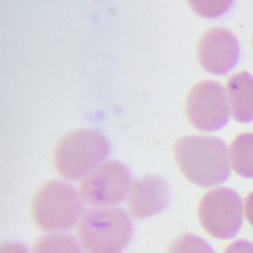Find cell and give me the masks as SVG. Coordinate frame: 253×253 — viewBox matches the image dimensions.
Instances as JSON below:
<instances>
[{"instance_id":"6da1fadb","label":"cell","mask_w":253,"mask_h":253,"mask_svg":"<svg viewBox=\"0 0 253 253\" xmlns=\"http://www.w3.org/2000/svg\"><path fill=\"white\" fill-rule=\"evenodd\" d=\"M174 155L185 177L200 187L219 186L230 176L229 149L219 137L185 136L174 143Z\"/></svg>"},{"instance_id":"7a4b0ae2","label":"cell","mask_w":253,"mask_h":253,"mask_svg":"<svg viewBox=\"0 0 253 253\" xmlns=\"http://www.w3.org/2000/svg\"><path fill=\"white\" fill-rule=\"evenodd\" d=\"M76 233L86 253H120L131 238V223L121 209L94 207L83 213Z\"/></svg>"},{"instance_id":"3957f363","label":"cell","mask_w":253,"mask_h":253,"mask_svg":"<svg viewBox=\"0 0 253 253\" xmlns=\"http://www.w3.org/2000/svg\"><path fill=\"white\" fill-rule=\"evenodd\" d=\"M109 152V143L103 134L81 128L59 140L54 149L53 163L61 177L79 180L100 165Z\"/></svg>"},{"instance_id":"277c9868","label":"cell","mask_w":253,"mask_h":253,"mask_svg":"<svg viewBox=\"0 0 253 253\" xmlns=\"http://www.w3.org/2000/svg\"><path fill=\"white\" fill-rule=\"evenodd\" d=\"M35 225L47 232H60L73 227L83 214L80 194L66 182H47L37 191L31 203Z\"/></svg>"},{"instance_id":"5b68a950","label":"cell","mask_w":253,"mask_h":253,"mask_svg":"<svg viewBox=\"0 0 253 253\" xmlns=\"http://www.w3.org/2000/svg\"><path fill=\"white\" fill-rule=\"evenodd\" d=\"M244 205L232 189L215 188L204 195L198 206V218L204 230L217 239L235 238L244 222Z\"/></svg>"},{"instance_id":"8992f818","label":"cell","mask_w":253,"mask_h":253,"mask_svg":"<svg viewBox=\"0 0 253 253\" xmlns=\"http://www.w3.org/2000/svg\"><path fill=\"white\" fill-rule=\"evenodd\" d=\"M186 111L195 128L205 132L220 130L226 125L230 115L224 87L210 80L195 84L186 98Z\"/></svg>"},{"instance_id":"52a82bcc","label":"cell","mask_w":253,"mask_h":253,"mask_svg":"<svg viewBox=\"0 0 253 253\" xmlns=\"http://www.w3.org/2000/svg\"><path fill=\"white\" fill-rule=\"evenodd\" d=\"M130 187L127 167L117 161L97 166L79 183V194L84 202L93 207H112L124 201Z\"/></svg>"},{"instance_id":"ba28073f","label":"cell","mask_w":253,"mask_h":253,"mask_svg":"<svg viewBox=\"0 0 253 253\" xmlns=\"http://www.w3.org/2000/svg\"><path fill=\"white\" fill-rule=\"evenodd\" d=\"M239 53L236 37L223 27H214L206 31L197 47L200 64L213 75H225L232 70L239 58Z\"/></svg>"},{"instance_id":"9c48e42d","label":"cell","mask_w":253,"mask_h":253,"mask_svg":"<svg viewBox=\"0 0 253 253\" xmlns=\"http://www.w3.org/2000/svg\"><path fill=\"white\" fill-rule=\"evenodd\" d=\"M168 184L158 175H148L134 182L128 198L130 212L146 218L164 211L169 202Z\"/></svg>"},{"instance_id":"30bf717a","label":"cell","mask_w":253,"mask_h":253,"mask_svg":"<svg viewBox=\"0 0 253 253\" xmlns=\"http://www.w3.org/2000/svg\"><path fill=\"white\" fill-rule=\"evenodd\" d=\"M230 113L241 124L253 121V76L247 72L232 75L226 85Z\"/></svg>"},{"instance_id":"8fae6325","label":"cell","mask_w":253,"mask_h":253,"mask_svg":"<svg viewBox=\"0 0 253 253\" xmlns=\"http://www.w3.org/2000/svg\"><path fill=\"white\" fill-rule=\"evenodd\" d=\"M232 169L241 177L253 179V133L237 136L229 149Z\"/></svg>"},{"instance_id":"7c38bea8","label":"cell","mask_w":253,"mask_h":253,"mask_svg":"<svg viewBox=\"0 0 253 253\" xmlns=\"http://www.w3.org/2000/svg\"><path fill=\"white\" fill-rule=\"evenodd\" d=\"M32 253H82L78 241L68 234H51L38 238Z\"/></svg>"},{"instance_id":"4fadbf2b","label":"cell","mask_w":253,"mask_h":253,"mask_svg":"<svg viewBox=\"0 0 253 253\" xmlns=\"http://www.w3.org/2000/svg\"><path fill=\"white\" fill-rule=\"evenodd\" d=\"M167 253H215L205 240L198 235L187 233L174 239Z\"/></svg>"},{"instance_id":"5bb4252c","label":"cell","mask_w":253,"mask_h":253,"mask_svg":"<svg viewBox=\"0 0 253 253\" xmlns=\"http://www.w3.org/2000/svg\"><path fill=\"white\" fill-rule=\"evenodd\" d=\"M189 3L195 12L209 18L222 15L232 5L231 1H190Z\"/></svg>"},{"instance_id":"9a60e30c","label":"cell","mask_w":253,"mask_h":253,"mask_svg":"<svg viewBox=\"0 0 253 253\" xmlns=\"http://www.w3.org/2000/svg\"><path fill=\"white\" fill-rule=\"evenodd\" d=\"M223 253H253V244L247 240H236L226 247Z\"/></svg>"},{"instance_id":"2e32d148","label":"cell","mask_w":253,"mask_h":253,"mask_svg":"<svg viewBox=\"0 0 253 253\" xmlns=\"http://www.w3.org/2000/svg\"><path fill=\"white\" fill-rule=\"evenodd\" d=\"M0 253H29L24 246L19 243H4L0 247Z\"/></svg>"},{"instance_id":"e0dca14e","label":"cell","mask_w":253,"mask_h":253,"mask_svg":"<svg viewBox=\"0 0 253 253\" xmlns=\"http://www.w3.org/2000/svg\"><path fill=\"white\" fill-rule=\"evenodd\" d=\"M244 214L247 221L253 227V192L249 194L244 203Z\"/></svg>"}]
</instances>
